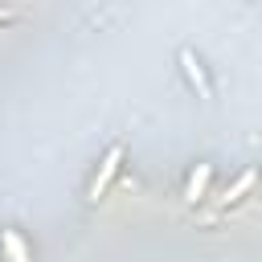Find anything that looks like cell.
Instances as JSON below:
<instances>
[{"label": "cell", "mask_w": 262, "mask_h": 262, "mask_svg": "<svg viewBox=\"0 0 262 262\" xmlns=\"http://www.w3.org/2000/svg\"><path fill=\"white\" fill-rule=\"evenodd\" d=\"M180 66H184V78L192 82V90H196L201 98H213V86H209V78H205V66L196 61L192 49H180Z\"/></svg>", "instance_id": "obj_2"}, {"label": "cell", "mask_w": 262, "mask_h": 262, "mask_svg": "<svg viewBox=\"0 0 262 262\" xmlns=\"http://www.w3.org/2000/svg\"><path fill=\"white\" fill-rule=\"evenodd\" d=\"M12 20V8H0V25H8Z\"/></svg>", "instance_id": "obj_6"}, {"label": "cell", "mask_w": 262, "mask_h": 262, "mask_svg": "<svg viewBox=\"0 0 262 262\" xmlns=\"http://www.w3.org/2000/svg\"><path fill=\"white\" fill-rule=\"evenodd\" d=\"M119 164H123V143H111V147H106V156H102V164H98V172H94V180H90V201H98V196L111 188V180H115Z\"/></svg>", "instance_id": "obj_1"}, {"label": "cell", "mask_w": 262, "mask_h": 262, "mask_svg": "<svg viewBox=\"0 0 262 262\" xmlns=\"http://www.w3.org/2000/svg\"><path fill=\"white\" fill-rule=\"evenodd\" d=\"M209 176H213V168H209V164H201V168L188 176V184H184V201H188V205H196V201L205 196V188H209Z\"/></svg>", "instance_id": "obj_5"}, {"label": "cell", "mask_w": 262, "mask_h": 262, "mask_svg": "<svg viewBox=\"0 0 262 262\" xmlns=\"http://www.w3.org/2000/svg\"><path fill=\"white\" fill-rule=\"evenodd\" d=\"M0 246H4L8 262H33V254H29V246H25V237L16 229H0Z\"/></svg>", "instance_id": "obj_4"}, {"label": "cell", "mask_w": 262, "mask_h": 262, "mask_svg": "<svg viewBox=\"0 0 262 262\" xmlns=\"http://www.w3.org/2000/svg\"><path fill=\"white\" fill-rule=\"evenodd\" d=\"M254 184H258V168H246V172H242V176H237V180H233V184L217 196V205H221V209H225V205H237V201H242Z\"/></svg>", "instance_id": "obj_3"}]
</instances>
